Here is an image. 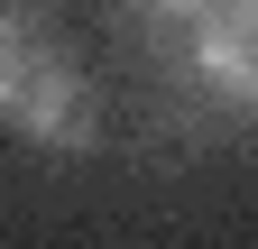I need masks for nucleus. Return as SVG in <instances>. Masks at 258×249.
<instances>
[{"label": "nucleus", "instance_id": "nucleus-1", "mask_svg": "<svg viewBox=\"0 0 258 249\" xmlns=\"http://www.w3.org/2000/svg\"><path fill=\"white\" fill-rule=\"evenodd\" d=\"M0 130L37 148H92V83L74 65V46L46 37V19L0 55Z\"/></svg>", "mask_w": 258, "mask_h": 249}, {"label": "nucleus", "instance_id": "nucleus-2", "mask_svg": "<svg viewBox=\"0 0 258 249\" xmlns=\"http://www.w3.org/2000/svg\"><path fill=\"white\" fill-rule=\"evenodd\" d=\"M194 65L221 102H249L258 111V0H212L194 19Z\"/></svg>", "mask_w": 258, "mask_h": 249}, {"label": "nucleus", "instance_id": "nucleus-3", "mask_svg": "<svg viewBox=\"0 0 258 249\" xmlns=\"http://www.w3.org/2000/svg\"><path fill=\"white\" fill-rule=\"evenodd\" d=\"M129 10H139V19H184V28H194L212 0H129Z\"/></svg>", "mask_w": 258, "mask_h": 249}, {"label": "nucleus", "instance_id": "nucleus-4", "mask_svg": "<svg viewBox=\"0 0 258 249\" xmlns=\"http://www.w3.org/2000/svg\"><path fill=\"white\" fill-rule=\"evenodd\" d=\"M28 28H37V19H28V10H10V0H0V55H10V46L28 37Z\"/></svg>", "mask_w": 258, "mask_h": 249}]
</instances>
